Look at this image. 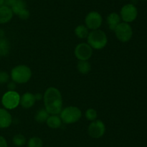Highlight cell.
Segmentation results:
<instances>
[{
  "label": "cell",
  "mask_w": 147,
  "mask_h": 147,
  "mask_svg": "<svg viewBox=\"0 0 147 147\" xmlns=\"http://www.w3.org/2000/svg\"><path fill=\"white\" fill-rule=\"evenodd\" d=\"M16 1H17V0H4V5L7 6V7L11 8V7L14 5V3L16 2Z\"/></svg>",
  "instance_id": "484cf974"
},
{
  "label": "cell",
  "mask_w": 147,
  "mask_h": 147,
  "mask_svg": "<svg viewBox=\"0 0 147 147\" xmlns=\"http://www.w3.org/2000/svg\"><path fill=\"white\" fill-rule=\"evenodd\" d=\"M138 11L133 4H128L123 6L120 12V17L124 22H132L136 19Z\"/></svg>",
  "instance_id": "52a82bcc"
},
{
  "label": "cell",
  "mask_w": 147,
  "mask_h": 147,
  "mask_svg": "<svg viewBox=\"0 0 147 147\" xmlns=\"http://www.w3.org/2000/svg\"><path fill=\"white\" fill-rule=\"evenodd\" d=\"M13 144L17 146H22L26 144V138L22 134H17L13 138Z\"/></svg>",
  "instance_id": "7402d4cb"
},
{
  "label": "cell",
  "mask_w": 147,
  "mask_h": 147,
  "mask_svg": "<svg viewBox=\"0 0 147 147\" xmlns=\"http://www.w3.org/2000/svg\"><path fill=\"white\" fill-rule=\"evenodd\" d=\"M7 88H8L9 91H14L16 88V83L14 82H11L8 84L7 85Z\"/></svg>",
  "instance_id": "4316f807"
},
{
  "label": "cell",
  "mask_w": 147,
  "mask_h": 147,
  "mask_svg": "<svg viewBox=\"0 0 147 147\" xmlns=\"http://www.w3.org/2000/svg\"><path fill=\"white\" fill-rule=\"evenodd\" d=\"M4 5V0H0V7Z\"/></svg>",
  "instance_id": "4dcf8cb0"
},
{
  "label": "cell",
  "mask_w": 147,
  "mask_h": 147,
  "mask_svg": "<svg viewBox=\"0 0 147 147\" xmlns=\"http://www.w3.org/2000/svg\"><path fill=\"white\" fill-rule=\"evenodd\" d=\"M86 26L92 30H98L101 26L103 22V18L100 13L93 11L89 12L85 19Z\"/></svg>",
  "instance_id": "ba28073f"
},
{
  "label": "cell",
  "mask_w": 147,
  "mask_h": 147,
  "mask_svg": "<svg viewBox=\"0 0 147 147\" xmlns=\"http://www.w3.org/2000/svg\"><path fill=\"white\" fill-rule=\"evenodd\" d=\"M93 55V48L88 43H79L75 48V56L79 61H88Z\"/></svg>",
  "instance_id": "30bf717a"
},
{
  "label": "cell",
  "mask_w": 147,
  "mask_h": 147,
  "mask_svg": "<svg viewBox=\"0 0 147 147\" xmlns=\"http://www.w3.org/2000/svg\"><path fill=\"white\" fill-rule=\"evenodd\" d=\"M13 14L18 15L23 10L26 9V3L24 0H17L14 5L11 7Z\"/></svg>",
  "instance_id": "ffe728a7"
},
{
  "label": "cell",
  "mask_w": 147,
  "mask_h": 147,
  "mask_svg": "<svg viewBox=\"0 0 147 147\" xmlns=\"http://www.w3.org/2000/svg\"><path fill=\"white\" fill-rule=\"evenodd\" d=\"M35 97L34 95L30 92H26L22 96L20 97V105L24 109H29L32 108L35 103Z\"/></svg>",
  "instance_id": "7c38bea8"
},
{
  "label": "cell",
  "mask_w": 147,
  "mask_h": 147,
  "mask_svg": "<svg viewBox=\"0 0 147 147\" xmlns=\"http://www.w3.org/2000/svg\"><path fill=\"white\" fill-rule=\"evenodd\" d=\"M49 116H50L49 112L46 110L45 108H42V109H40L37 111L35 117H34V119L37 122L42 123V122H46Z\"/></svg>",
  "instance_id": "d6986e66"
},
{
  "label": "cell",
  "mask_w": 147,
  "mask_h": 147,
  "mask_svg": "<svg viewBox=\"0 0 147 147\" xmlns=\"http://www.w3.org/2000/svg\"><path fill=\"white\" fill-rule=\"evenodd\" d=\"M0 147H7V141L1 135H0Z\"/></svg>",
  "instance_id": "83f0119b"
},
{
  "label": "cell",
  "mask_w": 147,
  "mask_h": 147,
  "mask_svg": "<svg viewBox=\"0 0 147 147\" xmlns=\"http://www.w3.org/2000/svg\"><path fill=\"white\" fill-rule=\"evenodd\" d=\"M82 116V112L78 107L69 106L62 110L60 117L62 122L65 124H72L78 122Z\"/></svg>",
  "instance_id": "277c9868"
},
{
  "label": "cell",
  "mask_w": 147,
  "mask_h": 147,
  "mask_svg": "<svg viewBox=\"0 0 147 147\" xmlns=\"http://www.w3.org/2000/svg\"><path fill=\"white\" fill-rule=\"evenodd\" d=\"M28 147H42V140L39 137H32L27 143Z\"/></svg>",
  "instance_id": "44dd1931"
},
{
  "label": "cell",
  "mask_w": 147,
  "mask_h": 147,
  "mask_svg": "<svg viewBox=\"0 0 147 147\" xmlns=\"http://www.w3.org/2000/svg\"><path fill=\"white\" fill-rule=\"evenodd\" d=\"M88 134L91 138H99L104 135L106 132V126L103 122L100 120L92 121L88 128Z\"/></svg>",
  "instance_id": "9c48e42d"
},
{
  "label": "cell",
  "mask_w": 147,
  "mask_h": 147,
  "mask_svg": "<svg viewBox=\"0 0 147 147\" xmlns=\"http://www.w3.org/2000/svg\"><path fill=\"white\" fill-rule=\"evenodd\" d=\"M18 16L20 19H22V20H27V19L30 17V13L28 10L24 9V10H23L21 12H20V14H18Z\"/></svg>",
  "instance_id": "d4e9b609"
},
{
  "label": "cell",
  "mask_w": 147,
  "mask_h": 147,
  "mask_svg": "<svg viewBox=\"0 0 147 147\" xmlns=\"http://www.w3.org/2000/svg\"><path fill=\"white\" fill-rule=\"evenodd\" d=\"M86 117L88 120H95L97 118V111L93 109V108H89L86 110Z\"/></svg>",
  "instance_id": "603a6c76"
},
{
  "label": "cell",
  "mask_w": 147,
  "mask_h": 147,
  "mask_svg": "<svg viewBox=\"0 0 147 147\" xmlns=\"http://www.w3.org/2000/svg\"><path fill=\"white\" fill-rule=\"evenodd\" d=\"M1 103L7 110H13L20 103V95L16 91H7L1 98Z\"/></svg>",
  "instance_id": "5b68a950"
},
{
  "label": "cell",
  "mask_w": 147,
  "mask_h": 147,
  "mask_svg": "<svg viewBox=\"0 0 147 147\" xmlns=\"http://www.w3.org/2000/svg\"><path fill=\"white\" fill-rule=\"evenodd\" d=\"M88 44L93 49L100 50L106 47L108 43L107 35L100 30H92L87 37Z\"/></svg>",
  "instance_id": "7a4b0ae2"
},
{
  "label": "cell",
  "mask_w": 147,
  "mask_h": 147,
  "mask_svg": "<svg viewBox=\"0 0 147 147\" xmlns=\"http://www.w3.org/2000/svg\"><path fill=\"white\" fill-rule=\"evenodd\" d=\"M34 97H35V99L36 100H40L41 99H42L43 98V96L41 95V94H36V95H34Z\"/></svg>",
  "instance_id": "f1b7e54d"
},
{
  "label": "cell",
  "mask_w": 147,
  "mask_h": 147,
  "mask_svg": "<svg viewBox=\"0 0 147 147\" xmlns=\"http://www.w3.org/2000/svg\"><path fill=\"white\" fill-rule=\"evenodd\" d=\"M4 32L2 30H0V37H4Z\"/></svg>",
  "instance_id": "f546056e"
},
{
  "label": "cell",
  "mask_w": 147,
  "mask_h": 147,
  "mask_svg": "<svg viewBox=\"0 0 147 147\" xmlns=\"http://www.w3.org/2000/svg\"><path fill=\"white\" fill-rule=\"evenodd\" d=\"M9 75L7 71H0V84H3L9 82Z\"/></svg>",
  "instance_id": "cb8c5ba5"
},
{
  "label": "cell",
  "mask_w": 147,
  "mask_h": 147,
  "mask_svg": "<svg viewBox=\"0 0 147 147\" xmlns=\"http://www.w3.org/2000/svg\"><path fill=\"white\" fill-rule=\"evenodd\" d=\"M89 29L83 24L78 25L75 29V34L78 38L84 39L88 37L89 34Z\"/></svg>",
  "instance_id": "ac0fdd59"
},
{
  "label": "cell",
  "mask_w": 147,
  "mask_h": 147,
  "mask_svg": "<svg viewBox=\"0 0 147 147\" xmlns=\"http://www.w3.org/2000/svg\"><path fill=\"white\" fill-rule=\"evenodd\" d=\"M12 117L5 108H0V128H7L11 125Z\"/></svg>",
  "instance_id": "8fae6325"
},
{
  "label": "cell",
  "mask_w": 147,
  "mask_h": 147,
  "mask_svg": "<svg viewBox=\"0 0 147 147\" xmlns=\"http://www.w3.org/2000/svg\"><path fill=\"white\" fill-rule=\"evenodd\" d=\"M10 50V44L4 37H0V56L4 57L9 54Z\"/></svg>",
  "instance_id": "2e32d148"
},
{
  "label": "cell",
  "mask_w": 147,
  "mask_h": 147,
  "mask_svg": "<svg viewBox=\"0 0 147 147\" xmlns=\"http://www.w3.org/2000/svg\"><path fill=\"white\" fill-rule=\"evenodd\" d=\"M121 22V17L119 14L116 12H112L107 17V23L109 24V29L114 30Z\"/></svg>",
  "instance_id": "5bb4252c"
},
{
  "label": "cell",
  "mask_w": 147,
  "mask_h": 147,
  "mask_svg": "<svg viewBox=\"0 0 147 147\" xmlns=\"http://www.w3.org/2000/svg\"><path fill=\"white\" fill-rule=\"evenodd\" d=\"M77 69L82 74H87L91 70V65L88 61H79L77 64Z\"/></svg>",
  "instance_id": "e0dca14e"
},
{
  "label": "cell",
  "mask_w": 147,
  "mask_h": 147,
  "mask_svg": "<svg viewBox=\"0 0 147 147\" xmlns=\"http://www.w3.org/2000/svg\"><path fill=\"white\" fill-rule=\"evenodd\" d=\"M32 77V71L29 66L18 65L11 71V78L13 82L17 84H24L30 81Z\"/></svg>",
  "instance_id": "3957f363"
},
{
  "label": "cell",
  "mask_w": 147,
  "mask_h": 147,
  "mask_svg": "<svg viewBox=\"0 0 147 147\" xmlns=\"http://www.w3.org/2000/svg\"><path fill=\"white\" fill-rule=\"evenodd\" d=\"M13 12L10 7L6 5L0 7V24H6L11 20Z\"/></svg>",
  "instance_id": "4fadbf2b"
},
{
  "label": "cell",
  "mask_w": 147,
  "mask_h": 147,
  "mask_svg": "<svg viewBox=\"0 0 147 147\" xmlns=\"http://www.w3.org/2000/svg\"><path fill=\"white\" fill-rule=\"evenodd\" d=\"M45 108L50 115H58L63 108L62 95L55 87H49L43 95Z\"/></svg>",
  "instance_id": "6da1fadb"
},
{
  "label": "cell",
  "mask_w": 147,
  "mask_h": 147,
  "mask_svg": "<svg viewBox=\"0 0 147 147\" xmlns=\"http://www.w3.org/2000/svg\"><path fill=\"white\" fill-rule=\"evenodd\" d=\"M142 1H147V0H142Z\"/></svg>",
  "instance_id": "1f68e13d"
},
{
  "label": "cell",
  "mask_w": 147,
  "mask_h": 147,
  "mask_svg": "<svg viewBox=\"0 0 147 147\" xmlns=\"http://www.w3.org/2000/svg\"><path fill=\"white\" fill-rule=\"evenodd\" d=\"M47 125L51 128H58L62 125V120L57 115H50L46 120Z\"/></svg>",
  "instance_id": "9a60e30c"
},
{
  "label": "cell",
  "mask_w": 147,
  "mask_h": 147,
  "mask_svg": "<svg viewBox=\"0 0 147 147\" xmlns=\"http://www.w3.org/2000/svg\"><path fill=\"white\" fill-rule=\"evenodd\" d=\"M115 34L118 40L123 43H126L131 39L133 30L130 24L127 22H120L114 30Z\"/></svg>",
  "instance_id": "8992f818"
}]
</instances>
